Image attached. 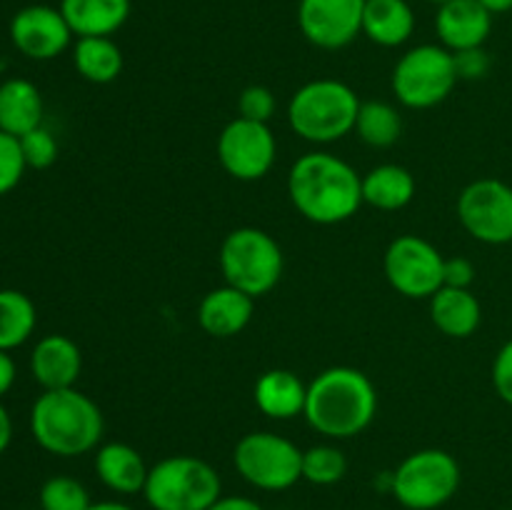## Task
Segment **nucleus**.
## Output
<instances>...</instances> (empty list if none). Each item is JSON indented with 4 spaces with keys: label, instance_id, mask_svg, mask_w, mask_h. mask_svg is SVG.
Listing matches in <instances>:
<instances>
[{
    "label": "nucleus",
    "instance_id": "f257e3e1",
    "mask_svg": "<svg viewBox=\"0 0 512 510\" xmlns=\"http://www.w3.org/2000/svg\"><path fill=\"white\" fill-rule=\"evenodd\" d=\"M288 195L305 220L338 225L353 218L363 205V178L338 155L315 150L293 163L288 173Z\"/></svg>",
    "mask_w": 512,
    "mask_h": 510
},
{
    "label": "nucleus",
    "instance_id": "f03ea898",
    "mask_svg": "<svg viewBox=\"0 0 512 510\" xmlns=\"http://www.w3.org/2000/svg\"><path fill=\"white\" fill-rule=\"evenodd\" d=\"M378 413V390L358 368H328L308 385L305 420L315 433L333 440L355 438Z\"/></svg>",
    "mask_w": 512,
    "mask_h": 510
},
{
    "label": "nucleus",
    "instance_id": "7ed1b4c3",
    "mask_svg": "<svg viewBox=\"0 0 512 510\" xmlns=\"http://www.w3.org/2000/svg\"><path fill=\"white\" fill-rule=\"evenodd\" d=\"M105 420L98 403L75 388L43 390L30 408L35 443L58 458H78L98 448Z\"/></svg>",
    "mask_w": 512,
    "mask_h": 510
},
{
    "label": "nucleus",
    "instance_id": "20e7f679",
    "mask_svg": "<svg viewBox=\"0 0 512 510\" xmlns=\"http://www.w3.org/2000/svg\"><path fill=\"white\" fill-rule=\"evenodd\" d=\"M360 100L350 85L333 78L310 80L293 93L288 103V123L303 140L328 145L355 130Z\"/></svg>",
    "mask_w": 512,
    "mask_h": 510
},
{
    "label": "nucleus",
    "instance_id": "39448f33",
    "mask_svg": "<svg viewBox=\"0 0 512 510\" xmlns=\"http://www.w3.org/2000/svg\"><path fill=\"white\" fill-rule=\"evenodd\" d=\"M143 495L153 510H208L223 495V480L195 455H170L150 468Z\"/></svg>",
    "mask_w": 512,
    "mask_h": 510
},
{
    "label": "nucleus",
    "instance_id": "423d86ee",
    "mask_svg": "<svg viewBox=\"0 0 512 510\" xmlns=\"http://www.w3.org/2000/svg\"><path fill=\"white\" fill-rule=\"evenodd\" d=\"M218 260L225 283L243 290L250 298L268 295L280 283L285 268L283 250L273 235L250 225L225 235Z\"/></svg>",
    "mask_w": 512,
    "mask_h": 510
},
{
    "label": "nucleus",
    "instance_id": "0eeeda50",
    "mask_svg": "<svg viewBox=\"0 0 512 510\" xmlns=\"http://www.w3.org/2000/svg\"><path fill=\"white\" fill-rule=\"evenodd\" d=\"M460 480V465L448 450L425 448L390 473V493L408 510H438L455 498Z\"/></svg>",
    "mask_w": 512,
    "mask_h": 510
},
{
    "label": "nucleus",
    "instance_id": "6e6552de",
    "mask_svg": "<svg viewBox=\"0 0 512 510\" xmlns=\"http://www.w3.org/2000/svg\"><path fill=\"white\" fill-rule=\"evenodd\" d=\"M233 463L245 483L268 493H280L303 480V450L270 430L243 435L235 445Z\"/></svg>",
    "mask_w": 512,
    "mask_h": 510
},
{
    "label": "nucleus",
    "instance_id": "1a4fd4ad",
    "mask_svg": "<svg viewBox=\"0 0 512 510\" xmlns=\"http://www.w3.org/2000/svg\"><path fill=\"white\" fill-rule=\"evenodd\" d=\"M455 58L443 45H415L393 70V93L405 108L425 110L443 103L458 85Z\"/></svg>",
    "mask_w": 512,
    "mask_h": 510
},
{
    "label": "nucleus",
    "instance_id": "9d476101",
    "mask_svg": "<svg viewBox=\"0 0 512 510\" xmlns=\"http://www.w3.org/2000/svg\"><path fill=\"white\" fill-rule=\"evenodd\" d=\"M385 278L405 298H433L443 288L445 258L430 240L400 235L385 250Z\"/></svg>",
    "mask_w": 512,
    "mask_h": 510
},
{
    "label": "nucleus",
    "instance_id": "9b49d317",
    "mask_svg": "<svg viewBox=\"0 0 512 510\" xmlns=\"http://www.w3.org/2000/svg\"><path fill=\"white\" fill-rule=\"evenodd\" d=\"M458 218L480 243H512V188L498 178L473 180L458 195Z\"/></svg>",
    "mask_w": 512,
    "mask_h": 510
},
{
    "label": "nucleus",
    "instance_id": "f8f14e48",
    "mask_svg": "<svg viewBox=\"0 0 512 510\" xmlns=\"http://www.w3.org/2000/svg\"><path fill=\"white\" fill-rule=\"evenodd\" d=\"M275 155L278 143L268 123H255L238 115L218 135V160L235 180L253 183L265 178L273 168Z\"/></svg>",
    "mask_w": 512,
    "mask_h": 510
},
{
    "label": "nucleus",
    "instance_id": "ddd939ff",
    "mask_svg": "<svg viewBox=\"0 0 512 510\" xmlns=\"http://www.w3.org/2000/svg\"><path fill=\"white\" fill-rule=\"evenodd\" d=\"M365 0H300L298 25L315 48L340 50L363 33Z\"/></svg>",
    "mask_w": 512,
    "mask_h": 510
},
{
    "label": "nucleus",
    "instance_id": "4468645a",
    "mask_svg": "<svg viewBox=\"0 0 512 510\" xmlns=\"http://www.w3.org/2000/svg\"><path fill=\"white\" fill-rule=\"evenodd\" d=\"M10 40L15 50L30 60H53L68 50L73 40L68 20L60 8L50 5H28L10 20Z\"/></svg>",
    "mask_w": 512,
    "mask_h": 510
},
{
    "label": "nucleus",
    "instance_id": "2eb2a0df",
    "mask_svg": "<svg viewBox=\"0 0 512 510\" xmlns=\"http://www.w3.org/2000/svg\"><path fill=\"white\" fill-rule=\"evenodd\" d=\"M490 30H493V13H488L478 0H448L438 5L435 33L440 45L450 53L483 48L485 40L490 38Z\"/></svg>",
    "mask_w": 512,
    "mask_h": 510
},
{
    "label": "nucleus",
    "instance_id": "dca6fc26",
    "mask_svg": "<svg viewBox=\"0 0 512 510\" xmlns=\"http://www.w3.org/2000/svg\"><path fill=\"white\" fill-rule=\"evenodd\" d=\"M83 370V353L68 335H45L30 353V373L43 390L75 388Z\"/></svg>",
    "mask_w": 512,
    "mask_h": 510
},
{
    "label": "nucleus",
    "instance_id": "f3484780",
    "mask_svg": "<svg viewBox=\"0 0 512 510\" xmlns=\"http://www.w3.org/2000/svg\"><path fill=\"white\" fill-rule=\"evenodd\" d=\"M253 310L255 298L225 283L203 295L198 305V323L213 338H233L248 328Z\"/></svg>",
    "mask_w": 512,
    "mask_h": 510
},
{
    "label": "nucleus",
    "instance_id": "a211bd4d",
    "mask_svg": "<svg viewBox=\"0 0 512 510\" xmlns=\"http://www.w3.org/2000/svg\"><path fill=\"white\" fill-rule=\"evenodd\" d=\"M95 473L100 483L118 495L143 493L150 468L143 455L128 443H105L95 453Z\"/></svg>",
    "mask_w": 512,
    "mask_h": 510
},
{
    "label": "nucleus",
    "instance_id": "6ab92c4d",
    "mask_svg": "<svg viewBox=\"0 0 512 510\" xmlns=\"http://www.w3.org/2000/svg\"><path fill=\"white\" fill-rule=\"evenodd\" d=\"M60 13L78 38H110L128 20L130 0H60Z\"/></svg>",
    "mask_w": 512,
    "mask_h": 510
},
{
    "label": "nucleus",
    "instance_id": "aec40b11",
    "mask_svg": "<svg viewBox=\"0 0 512 510\" xmlns=\"http://www.w3.org/2000/svg\"><path fill=\"white\" fill-rule=\"evenodd\" d=\"M308 385L293 370H268L255 383V405L263 415L273 420H293L305 413Z\"/></svg>",
    "mask_w": 512,
    "mask_h": 510
},
{
    "label": "nucleus",
    "instance_id": "412c9836",
    "mask_svg": "<svg viewBox=\"0 0 512 510\" xmlns=\"http://www.w3.org/2000/svg\"><path fill=\"white\" fill-rule=\"evenodd\" d=\"M43 95L30 80L8 78L0 83V130L13 138H23L43 125Z\"/></svg>",
    "mask_w": 512,
    "mask_h": 510
},
{
    "label": "nucleus",
    "instance_id": "4be33fe9",
    "mask_svg": "<svg viewBox=\"0 0 512 510\" xmlns=\"http://www.w3.org/2000/svg\"><path fill=\"white\" fill-rule=\"evenodd\" d=\"M433 325L448 338H470L480 328L483 308L470 288H443L430 298Z\"/></svg>",
    "mask_w": 512,
    "mask_h": 510
},
{
    "label": "nucleus",
    "instance_id": "5701e85b",
    "mask_svg": "<svg viewBox=\"0 0 512 510\" xmlns=\"http://www.w3.org/2000/svg\"><path fill=\"white\" fill-rule=\"evenodd\" d=\"M415 30V13L408 0H365L363 35L383 48L408 43Z\"/></svg>",
    "mask_w": 512,
    "mask_h": 510
},
{
    "label": "nucleus",
    "instance_id": "b1692460",
    "mask_svg": "<svg viewBox=\"0 0 512 510\" xmlns=\"http://www.w3.org/2000/svg\"><path fill=\"white\" fill-rule=\"evenodd\" d=\"M415 178L408 168L385 163L363 175V203L378 210H400L413 200Z\"/></svg>",
    "mask_w": 512,
    "mask_h": 510
},
{
    "label": "nucleus",
    "instance_id": "393cba45",
    "mask_svg": "<svg viewBox=\"0 0 512 510\" xmlns=\"http://www.w3.org/2000/svg\"><path fill=\"white\" fill-rule=\"evenodd\" d=\"M73 63L80 78L95 85H108L123 73V50L113 38H78L73 45Z\"/></svg>",
    "mask_w": 512,
    "mask_h": 510
},
{
    "label": "nucleus",
    "instance_id": "a878e982",
    "mask_svg": "<svg viewBox=\"0 0 512 510\" xmlns=\"http://www.w3.org/2000/svg\"><path fill=\"white\" fill-rule=\"evenodd\" d=\"M38 313L33 300L13 288L0 290V350L20 348L33 335Z\"/></svg>",
    "mask_w": 512,
    "mask_h": 510
},
{
    "label": "nucleus",
    "instance_id": "bb28decb",
    "mask_svg": "<svg viewBox=\"0 0 512 510\" xmlns=\"http://www.w3.org/2000/svg\"><path fill=\"white\" fill-rule=\"evenodd\" d=\"M355 130H358L360 140L370 148H390V145L398 143L400 133H403V120L390 103L368 100V103H360Z\"/></svg>",
    "mask_w": 512,
    "mask_h": 510
},
{
    "label": "nucleus",
    "instance_id": "cd10ccee",
    "mask_svg": "<svg viewBox=\"0 0 512 510\" xmlns=\"http://www.w3.org/2000/svg\"><path fill=\"white\" fill-rule=\"evenodd\" d=\"M348 473V458L335 445H313L303 450V480L313 485H335Z\"/></svg>",
    "mask_w": 512,
    "mask_h": 510
},
{
    "label": "nucleus",
    "instance_id": "c85d7f7f",
    "mask_svg": "<svg viewBox=\"0 0 512 510\" xmlns=\"http://www.w3.org/2000/svg\"><path fill=\"white\" fill-rule=\"evenodd\" d=\"M40 510H88L93 505L88 488L70 475H53L40 488Z\"/></svg>",
    "mask_w": 512,
    "mask_h": 510
},
{
    "label": "nucleus",
    "instance_id": "c756f323",
    "mask_svg": "<svg viewBox=\"0 0 512 510\" xmlns=\"http://www.w3.org/2000/svg\"><path fill=\"white\" fill-rule=\"evenodd\" d=\"M20 140V150H23V158L28 168L45 170L58 160V140L50 133L48 128H35L30 133H25Z\"/></svg>",
    "mask_w": 512,
    "mask_h": 510
},
{
    "label": "nucleus",
    "instance_id": "7c9ffc66",
    "mask_svg": "<svg viewBox=\"0 0 512 510\" xmlns=\"http://www.w3.org/2000/svg\"><path fill=\"white\" fill-rule=\"evenodd\" d=\"M25 168L20 140L0 130V195H8L20 183Z\"/></svg>",
    "mask_w": 512,
    "mask_h": 510
},
{
    "label": "nucleus",
    "instance_id": "2f4dec72",
    "mask_svg": "<svg viewBox=\"0 0 512 510\" xmlns=\"http://www.w3.org/2000/svg\"><path fill=\"white\" fill-rule=\"evenodd\" d=\"M240 118L255 120V123H268L275 115V95L265 85H248L238 98Z\"/></svg>",
    "mask_w": 512,
    "mask_h": 510
},
{
    "label": "nucleus",
    "instance_id": "473e14b6",
    "mask_svg": "<svg viewBox=\"0 0 512 510\" xmlns=\"http://www.w3.org/2000/svg\"><path fill=\"white\" fill-rule=\"evenodd\" d=\"M455 58V70H458L460 80H480L488 75L490 70V55L485 53V48H470L453 53Z\"/></svg>",
    "mask_w": 512,
    "mask_h": 510
},
{
    "label": "nucleus",
    "instance_id": "72a5a7b5",
    "mask_svg": "<svg viewBox=\"0 0 512 510\" xmlns=\"http://www.w3.org/2000/svg\"><path fill=\"white\" fill-rule=\"evenodd\" d=\"M493 388L500 400L512 405V340L498 350L493 360Z\"/></svg>",
    "mask_w": 512,
    "mask_h": 510
},
{
    "label": "nucleus",
    "instance_id": "f704fd0d",
    "mask_svg": "<svg viewBox=\"0 0 512 510\" xmlns=\"http://www.w3.org/2000/svg\"><path fill=\"white\" fill-rule=\"evenodd\" d=\"M475 280V265L468 258H445L443 285L448 288H470Z\"/></svg>",
    "mask_w": 512,
    "mask_h": 510
},
{
    "label": "nucleus",
    "instance_id": "c9c22d12",
    "mask_svg": "<svg viewBox=\"0 0 512 510\" xmlns=\"http://www.w3.org/2000/svg\"><path fill=\"white\" fill-rule=\"evenodd\" d=\"M208 510H265L258 500L248 498V495H220Z\"/></svg>",
    "mask_w": 512,
    "mask_h": 510
},
{
    "label": "nucleus",
    "instance_id": "e433bc0d",
    "mask_svg": "<svg viewBox=\"0 0 512 510\" xmlns=\"http://www.w3.org/2000/svg\"><path fill=\"white\" fill-rule=\"evenodd\" d=\"M15 375H18V368H15V360L10 358V353L0 350V398L13 388Z\"/></svg>",
    "mask_w": 512,
    "mask_h": 510
},
{
    "label": "nucleus",
    "instance_id": "4c0bfd02",
    "mask_svg": "<svg viewBox=\"0 0 512 510\" xmlns=\"http://www.w3.org/2000/svg\"><path fill=\"white\" fill-rule=\"evenodd\" d=\"M10 440H13V420H10V413L5 410V405L0 403V455L8 450Z\"/></svg>",
    "mask_w": 512,
    "mask_h": 510
},
{
    "label": "nucleus",
    "instance_id": "58836bf2",
    "mask_svg": "<svg viewBox=\"0 0 512 510\" xmlns=\"http://www.w3.org/2000/svg\"><path fill=\"white\" fill-rule=\"evenodd\" d=\"M488 13L500 15V13H510L512 10V0H478Z\"/></svg>",
    "mask_w": 512,
    "mask_h": 510
},
{
    "label": "nucleus",
    "instance_id": "ea45409f",
    "mask_svg": "<svg viewBox=\"0 0 512 510\" xmlns=\"http://www.w3.org/2000/svg\"><path fill=\"white\" fill-rule=\"evenodd\" d=\"M88 510H135L130 505L118 503V500H103V503H93Z\"/></svg>",
    "mask_w": 512,
    "mask_h": 510
},
{
    "label": "nucleus",
    "instance_id": "a19ab883",
    "mask_svg": "<svg viewBox=\"0 0 512 510\" xmlns=\"http://www.w3.org/2000/svg\"><path fill=\"white\" fill-rule=\"evenodd\" d=\"M430 3H438V5H443V3H448V0H430Z\"/></svg>",
    "mask_w": 512,
    "mask_h": 510
},
{
    "label": "nucleus",
    "instance_id": "79ce46f5",
    "mask_svg": "<svg viewBox=\"0 0 512 510\" xmlns=\"http://www.w3.org/2000/svg\"><path fill=\"white\" fill-rule=\"evenodd\" d=\"M505 510H512V508H505Z\"/></svg>",
    "mask_w": 512,
    "mask_h": 510
}]
</instances>
